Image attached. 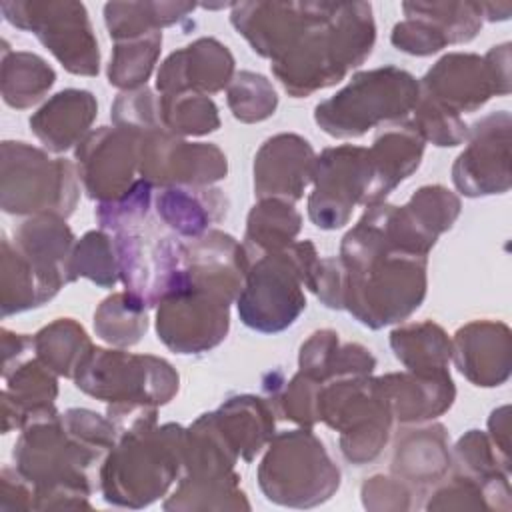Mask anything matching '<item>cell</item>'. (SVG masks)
I'll use <instances>...</instances> for the list:
<instances>
[{
    "label": "cell",
    "mask_w": 512,
    "mask_h": 512,
    "mask_svg": "<svg viewBox=\"0 0 512 512\" xmlns=\"http://www.w3.org/2000/svg\"><path fill=\"white\" fill-rule=\"evenodd\" d=\"M376 24L368 2H306V18L272 72L294 98L338 84L372 52Z\"/></svg>",
    "instance_id": "1"
},
{
    "label": "cell",
    "mask_w": 512,
    "mask_h": 512,
    "mask_svg": "<svg viewBox=\"0 0 512 512\" xmlns=\"http://www.w3.org/2000/svg\"><path fill=\"white\" fill-rule=\"evenodd\" d=\"M346 268L344 308L368 328L406 320L426 296L428 256L408 254L384 242L364 218L342 238Z\"/></svg>",
    "instance_id": "2"
},
{
    "label": "cell",
    "mask_w": 512,
    "mask_h": 512,
    "mask_svg": "<svg viewBox=\"0 0 512 512\" xmlns=\"http://www.w3.org/2000/svg\"><path fill=\"white\" fill-rule=\"evenodd\" d=\"M104 452L78 440L52 410L22 428L14 446L16 470L34 488V508H90V470Z\"/></svg>",
    "instance_id": "3"
},
{
    "label": "cell",
    "mask_w": 512,
    "mask_h": 512,
    "mask_svg": "<svg viewBox=\"0 0 512 512\" xmlns=\"http://www.w3.org/2000/svg\"><path fill=\"white\" fill-rule=\"evenodd\" d=\"M186 428L154 424L122 434L100 466L104 500L116 506H148L182 476Z\"/></svg>",
    "instance_id": "4"
},
{
    "label": "cell",
    "mask_w": 512,
    "mask_h": 512,
    "mask_svg": "<svg viewBox=\"0 0 512 512\" xmlns=\"http://www.w3.org/2000/svg\"><path fill=\"white\" fill-rule=\"evenodd\" d=\"M318 262L310 240L266 252L250 260L244 286L236 298L240 320L258 332L286 330L306 308L304 286Z\"/></svg>",
    "instance_id": "5"
},
{
    "label": "cell",
    "mask_w": 512,
    "mask_h": 512,
    "mask_svg": "<svg viewBox=\"0 0 512 512\" xmlns=\"http://www.w3.org/2000/svg\"><path fill=\"white\" fill-rule=\"evenodd\" d=\"M112 234L120 280L142 306L154 308L188 288L184 242L152 210L118 224Z\"/></svg>",
    "instance_id": "6"
},
{
    "label": "cell",
    "mask_w": 512,
    "mask_h": 512,
    "mask_svg": "<svg viewBox=\"0 0 512 512\" xmlns=\"http://www.w3.org/2000/svg\"><path fill=\"white\" fill-rule=\"evenodd\" d=\"M420 98V82L406 70L382 66L358 72L314 110L316 124L334 138H358L370 128L402 120Z\"/></svg>",
    "instance_id": "7"
},
{
    "label": "cell",
    "mask_w": 512,
    "mask_h": 512,
    "mask_svg": "<svg viewBox=\"0 0 512 512\" xmlns=\"http://www.w3.org/2000/svg\"><path fill=\"white\" fill-rule=\"evenodd\" d=\"M258 482L268 500L310 508L338 490L340 470L312 430H286L272 436L258 468Z\"/></svg>",
    "instance_id": "8"
},
{
    "label": "cell",
    "mask_w": 512,
    "mask_h": 512,
    "mask_svg": "<svg viewBox=\"0 0 512 512\" xmlns=\"http://www.w3.org/2000/svg\"><path fill=\"white\" fill-rule=\"evenodd\" d=\"M318 420L340 432L342 454L360 466L382 452L394 416L378 378L366 374L324 382L318 392Z\"/></svg>",
    "instance_id": "9"
},
{
    "label": "cell",
    "mask_w": 512,
    "mask_h": 512,
    "mask_svg": "<svg viewBox=\"0 0 512 512\" xmlns=\"http://www.w3.org/2000/svg\"><path fill=\"white\" fill-rule=\"evenodd\" d=\"M80 198L78 170L26 142H2V210L68 218Z\"/></svg>",
    "instance_id": "10"
},
{
    "label": "cell",
    "mask_w": 512,
    "mask_h": 512,
    "mask_svg": "<svg viewBox=\"0 0 512 512\" xmlns=\"http://www.w3.org/2000/svg\"><path fill=\"white\" fill-rule=\"evenodd\" d=\"M76 386L110 404H168L178 392V372L150 354L92 348L80 364Z\"/></svg>",
    "instance_id": "11"
},
{
    "label": "cell",
    "mask_w": 512,
    "mask_h": 512,
    "mask_svg": "<svg viewBox=\"0 0 512 512\" xmlns=\"http://www.w3.org/2000/svg\"><path fill=\"white\" fill-rule=\"evenodd\" d=\"M0 12L12 26L34 32L68 72L98 74L100 52L84 4L0 2Z\"/></svg>",
    "instance_id": "12"
},
{
    "label": "cell",
    "mask_w": 512,
    "mask_h": 512,
    "mask_svg": "<svg viewBox=\"0 0 512 512\" xmlns=\"http://www.w3.org/2000/svg\"><path fill=\"white\" fill-rule=\"evenodd\" d=\"M510 92V44L494 46L486 56L446 54L422 78L420 96L454 114L474 112L492 96Z\"/></svg>",
    "instance_id": "13"
},
{
    "label": "cell",
    "mask_w": 512,
    "mask_h": 512,
    "mask_svg": "<svg viewBox=\"0 0 512 512\" xmlns=\"http://www.w3.org/2000/svg\"><path fill=\"white\" fill-rule=\"evenodd\" d=\"M314 190L308 198V216L322 230L342 228L356 204L366 202L372 184L368 148L342 144L316 156Z\"/></svg>",
    "instance_id": "14"
},
{
    "label": "cell",
    "mask_w": 512,
    "mask_h": 512,
    "mask_svg": "<svg viewBox=\"0 0 512 512\" xmlns=\"http://www.w3.org/2000/svg\"><path fill=\"white\" fill-rule=\"evenodd\" d=\"M230 304L226 296L194 286L158 304V338L178 354H200L218 346L230 328Z\"/></svg>",
    "instance_id": "15"
},
{
    "label": "cell",
    "mask_w": 512,
    "mask_h": 512,
    "mask_svg": "<svg viewBox=\"0 0 512 512\" xmlns=\"http://www.w3.org/2000/svg\"><path fill=\"white\" fill-rule=\"evenodd\" d=\"M138 172L152 186H212L228 172L224 152L214 144L186 142L164 128L142 134Z\"/></svg>",
    "instance_id": "16"
},
{
    "label": "cell",
    "mask_w": 512,
    "mask_h": 512,
    "mask_svg": "<svg viewBox=\"0 0 512 512\" xmlns=\"http://www.w3.org/2000/svg\"><path fill=\"white\" fill-rule=\"evenodd\" d=\"M142 134L120 126H100L76 148L78 178L90 198L110 202L134 186Z\"/></svg>",
    "instance_id": "17"
},
{
    "label": "cell",
    "mask_w": 512,
    "mask_h": 512,
    "mask_svg": "<svg viewBox=\"0 0 512 512\" xmlns=\"http://www.w3.org/2000/svg\"><path fill=\"white\" fill-rule=\"evenodd\" d=\"M510 114L492 112L468 130V146L452 166L456 188L470 198L504 194L510 188Z\"/></svg>",
    "instance_id": "18"
},
{
    "label": "cell",
    "mask_w": 512,
    "mask_h": 512,
    "mask_svg": "<svg viewBox=\"0 0 512 512\" xmlns=\"http://www.w3.org/2000/svg\"><path fill=\"white\" fill-rule=\"evenodd\" d=\"M234 78V56L216 38H198L174 50L160 66L156 88L160 94H214Z\"/></svg>",
    "instance_id": "19"
},
{
    "label": "cell",
    "mask_w": 512,
    "mask_h": 512,
    "mask_svg": "<svg viewBox=\"0 0 512 512\" xmlns=\"http://www.w3.org/2000/svg\"><path fill=\"white\" fill-rule=\"evenodd\" d=\"M316 154L308 140L298 134L268 138L254 158V192L260 198H302L312 182Z\"/></svg>",
    "instance_id": "20"
},
{
    "label": "cell",
    "mask_w": 512,
    "mask_h": 512,
    "mask_svg": "<svg viewBox=\"0 0 512 512\" xmlns=\"http://www.w3.org/2000/svg\"><path fill=\"white\" fill-rule=\"evenodd\" d=\"M510 328L504 322L474 320L458 328L452 340V360L476 386H500L512 366Z\"/></svg>",
    "instance_id": "21"
},
{
    "label": "cell",
    "mask_w": 512,
    "mask_h": 512,
    "mask_svg": "<svg viewBox=\"0 0 512 512\" xmlns=\"http://www.w3.org/2000/svg\"><path fill=\"white\" fill-rule=\"evenodd\" d=\"M2 390V432L24 428L32 420L56 410L58 396L56 372L48 368L38 356L26 358L12 370L4 372Z\"/></svg>",
    "instance_id": "22"
},
{
    "label": "cell",
    "mask_w": 512,
    "mask_h": 512,
    "mask_svg": "<svg viewBox=\"0 0 512 512\" xmlns=\"http://www.w3.org/2000/svg\"><path fill=\"white\" fill-rule=\"evenodd\" d=\"M306 18V2H240L232 4L230 22L254 52L278 58Z\"/></svg>",
    "instance_id": "23"
},
{
    "label": "cell",
    "mask_w": 512,
    "mask_h": 512,
    "mask_svg": "<svg viewBox=\"0 0 512 512\" xmlns=\"http://www.w3.org/2000/svg\"><path fill=\"white\" fill-rule=\"evenodd\" d=\"M74 244L66 218L58 214L30 216L14 232V246L56 290L72 282L70 258Z\"/></svg>",
    "instance_id": "24"
},
{
    "label": "cell",
    "mask_w": 512,
    "mask_h": 512,
    "mask_svg": "<svg viewBox=\"0 0 512 512\" xmlns=\"http://www.w3.org/2000/svg\"><path fill=\"white\" fill-rule=\"evenodd\" d=\"M380 388L398 422H422L444 414L456 396L450 372L414 374L398 372L378 378Z\"/></svg>",
    "instance_id": "25"
},
{
    "label": "cell",
    "mask_w": 512,
    "mask_h": 512,
    "mask_svg": "<svg viewBox=\"0 0 512 512\" xmlns=\"http://www.w3.org/2000/svg\"><path fill=\"white\" fill-rule=\"evenodd\" d=\"M424 142L426 140L412 122L392 126L378 134L374 144L368 148L372 162V184L364 206L384 202V198L420 166Z\"/></svg>",
    "instance_id": "26"
},
{
    "label": "cell",
    "mask_w": 512,
    "mask_h": 512,
    "mask_svg": "<svg viewBox=\"0 0 512 512\" xmlns=\"http://www.w3.org/2000/svg\"><path fill=\"white\" fill-rule=\"evenodd\" d=\"M98 112L92 92L68 88L54 94L32 118L30 128L52 152H64L80 144Z\"/></svg>",
    "instance_id": "27"
},
{
    "label": "cell",
    "mask_w": 512,
    "mask_h": 512,
    "mask_svg": "<svg viewBox=\"0 0 512 512\" xmlns=\"http://www.w3.org/2000/svg\"><path fill=\"white\" fill-rule=\"evenodd\" d=\"M154 204L160 222L188 240L208 232L228 210L226 196L212 186H168L156 194Z\"/></svg>",
    "instance_id": "28"
},
{
    "label": "cell",
    "mask_w": 512,
    "mask_h": 512,
    "mask_svg": "<svg viewBox=\"0 0 512 512\" xmlns=\"http://www.w3.org/2000/svg\"><path fill=\"white\" fill-rule=\"evenodd\" d=\"M452 464L448 434L440 424L408 430L398 438L392 458V472L410 486H428L444 478Z\"/></svg>",
    "instance_id": "29"
},
{
    "label": "cell",
    "mask_w": 512,
    "mask_h": 512,
    "mask_svg": "<svg viewBox=\"0 0 512 512\" xmlns=\"http://www.w3.org/2000/svg\"><path fill=\"white\" fill-rule=\"evenodd\" d=\"M212 418L238 456L246 462H250L274 436V410L270 402L252 394L228 398L212 412Z\"/></svg>",
    "instance_id": "30"
},
{
    "label": "cell",
    "mask_w": 512,
    "mask_h": 512,
    "mask_svg": "<svg viewBox=\"0 0 512 512\" xmlns=\"http://www.w3.org/2000/svg\"><path fill=\"white\" fill-rule=\"evenodd\" d=\"M58 290L30 264V260L4 236L0 268V308L2 316L38 308Z\"/></svg>",
    "instance_id": "31"
},
{
    "label": "cell",
    "mask_w": 512,
    "mask_h": 512,
    "mask_svg": "<svg viewBox=\"0 0 512 512\" xmlns=\"http://www.w3.org/2000/svg\"><path fill=\"white\" fill-rule=\"evenodd\" d=\"M394 356L414 374H444L452 360V340L436 322H410L390 334Z\"/></svg>",
    "instance_id": "32"
},
{
    "label": "cell",
    "mask_w": 512,
    "mask_h": 512,
    "mask_svg": "<svg viewBox=\"0 0 512 512\" xmlns=\"http://www.w3.org/2000/svg\"><path fill=\"white\" fill-rule=\"evenodd\" d=\"M302 226V216L292 202L284 198H260L246 220L244 250L248 258L276 252L294 242Z\"/></svg>",
    "instance_id": "33"
},
{
    "label": "cell",
    "mask_w": 512,
    "mask_h": 512,
    "mask_svg": "<svg viewBox=\"0 0 512 512\" xmlns=\"http://www.w3.org/2000/svg\"><path fill=\"white\" fill-rule=\"evenodd\" d=\"M196 8L188 2H108L104 22L110 38L128 40L160 32L162 26L176 24Z\"/></svg>",
    "instance_id": "34"
},
{
    "label": "cell",
    "mask_w": 512,
    "mask_h": 512,
    "mask_svg": "<svg viewBox=\"0 0 512 512\" xmlns=\"http://www.w3.org/2000/svg\"><path fill=\"white\" fill-rule=\"evenodd\" d=\"M56 72L32 52H10L2 58V98L8 106L24 110L44 98L54 86Z\"/></svg>",
    "instance_id": "35"
},
{
    "label": "cell",
    "mask_w": 512,
    "mask_h": 512,
    "mask_svg": "<svg viewBox=\"0 0 512 512\" xmlns=\"http://www.w3.org/2000/svg\"><path fill=\"white\" fill-rule=\"evenodd\" d=\"M32 338L36 356L64 378H74L94 348L86 330L72 318H56Z\"/></svg>",
    "instance_id": "36"
},
{
    "label": "cell",
    "mask_w": 512,
    "mask_h": 512,
    "mask_svg": "<svg viewBox=\"0 0 512 512\" xmlns=\"http://www.w3.org/2000/svg\"><path fill=\"white\" fill-rule=\"evenodd\" d=\"M160 124L174 136H204L220 128L218 108L198 92L160 94Z\"/></svg>",
    "instance_id": "37"
},
{
    "label": "cell",
    "mask_w": 512,
    "mask_h": 512,
    "mask_svg": "<svg viewBox=\"0 0 512 512\" xmlns=\"http://www.w3.org/2000/svg\"><path fill=\"white\" fill-rule=\"evenodd\" d=\"M162 48V32L118 40L108 66V82L122 90L146 86Z\"/></svg>",
    "instance_id": "38"
},
{
    "label": "cell",
    "mask_w": 512,
    "mask_h": 512,
    "mask_svg": "<svg viewBox=\"0 0 512 512\" xmlns=\"http://www.w3.org/2000/svg\"><path fill=\"white\" fill-rule=\"evenodd\" d=\"M146 306L132 298L126 290L116 292L100 302L94 312L96 334L112 346H132L140 342L148 328Z\"/></svg>",
    "instance_id": "39"
},
{
    "label": "cell",
    "mask_w": 512,
    "mask_h": 512,
    "mask_svg": "<svg viewBox=\"0 0 512 512\" xmlns=\"http://www.w3.org/2000/svg\"><path fill=\"white\" fill-rule=\"evenodd\" d=\"M80 276L92 280L102 288H112L120 280L114 242L102 230L86 232L72 250L70 280Z\"/></svg>",
    "instance_id": "40"
},
{
    "label": "cell",
    "mask_w": 512,
    "mask_h": 512,
    "mask_svg": "<svg viewBox=\"0 0 512 512\" xmlns=\"http://www.w3.org/2000/svg\"><path fill=\"white\" fill-rule=\"evenodd\" d=\"M402 10L436 24L448 44L470 42L484 22L478 2H404Z\"/></svg>",
    "instance_id": "41"
},
{
    "label": "cell",
    "mask_w": 512,
    "mask_h": 512,
    "mask_svg": "<svg viewBox=\"0 0 512 512\" xmlns=\"http://www.w3.org/2000/svg\"><path fill=\"white\" fill-rule=\"evenodd\" d=\"M228 106L240 122H262L278 106V96L266 76L242 70L228 84Z\"/></svg>",
    "instance_id": "42"
},
{
    "label": "cell",
    "mask_w": 512,
    "mask_h": 512,
    "mask_svg": "<svg viewBox=\"0 0 512 512\" xmlns=\"http://www.w3.org/2000/svg\"><path fill=\"white\" fill-rule=\"evenodd\" d=\"M412 124L424 140H430L436 146H458L468 136V126L460 114H454L424 96H420L414 106Z\"/></svg>",
    "instance_id": "43"
},
{
    "label": "cell",
    "mask_w": 512,
    "mask_h": 512,
    "mask_svg": "<svg viewBox=\"0 0 512 512\" xmlns=\"http://www.w3.org/2000/svg\"><path fill=\"white\" fill-rule=\"evenodd\" d=\"M114 126L146 134L162 128L160 124V98L146 86L122 92L112 104Z\"/></svg>",
    "instance_id": "44"
},
{
    "label": "cell",
    "mask_w": 512,
    "mask_h": 512,
    "mask_svg": "<svg viewBox=\"0 0 512 512\" xmlns=\"http://www.w3.org/2000/svg\"><path fill=\"white\" fill-rule=\"evenodd\" d=\"M404 14H406V20L398 22L390 36L392 44L398 50L412 56H428L448 46L444 32L436 24H432L430 20L418 14H410V12H404Z\"/></svg>",
    "instance_id": "45"
},
{
    "label": "cell",
    "mask_w": 512,
    "mask_h": 512,
    "mask_svg": "<svg viewBox=\"0 0 512 512\" xmlns=\"http://www.w3.org/2000/svg\"><path fill=\"white\" fill-rule=\"evenodd\" d=\"M338 348L340 340L334 330H318L310 334V338L300 346V372L320 384L328 382Z\"/></svg>",
    "instance_id": "46"
},
{
    "label": "cell",
    "mask_w": 512,
    "mask_h": 512,
    "mask_svg": "<svg viewBox=\"0 0 512 512\" xmlns=\"http://www.w3.org/2000/svg\"><path fill=\"white\" fill-rule=\"evenodd\" d=\"M318 300L334 310L344 308V294H346V268L344 262L338 258H318L310 280L306 284Z\"/></svg>",
    "instance_id": "47"
},
{
    "label": "cell",
    "mask_w": 512,
    "mask_h": 512,
    "mask_svg": "<svg viewBox=\"0 0 512 512\" xmlns=\"http://www.w3.org/2000/svg\"><path fill=\"white\" fill-rule=\"evenodd\" d=\"M428 510H446V508H464V510H474V508H488V498L476 480L456 474L446 486H442L434 498L426 504Z\"/></svg>",
    "instance_id": "48"
},
{
    "label": "cell",
    "mask_w": 512,
    "mask_h": 512,
    "mask_svg": "<svg viewBox=\"0 0 512 512\" xmlns=\"http://www.w3.org/2000/svg\"><path fill=\"white\" fill-rule=\"evenodd\" d=\"M410 490L400 478H388L376 474L368 478L362 486V502L372 510H388V508H410Z\"/></svg>",
    "instance_id": "49"
},
{
    "label": "cell",
    "mask_w": 512,
    "mask_h": 512,
    "mask_svg": "<svg viewBox=\"0 0 512 512\" xmlns=\"http://www.w3.org/2000/svg\"><path fill=\"white\" fill-rule=\"evenodd\" d=\"M488 428H490V440L492 444L500 450V454H504L508 458L510 452V434H508V406H502L498 410L492 412L490 420H488Z\"/></svg>",
    "instance_id": "50"
}]
</instances>
